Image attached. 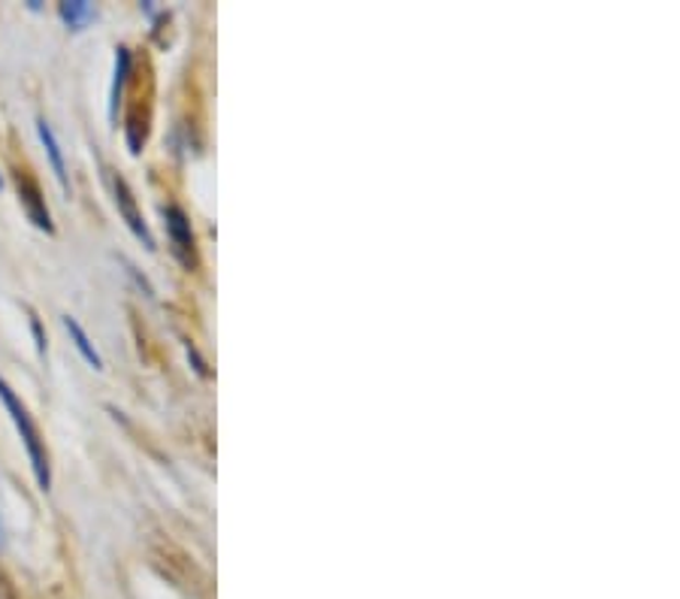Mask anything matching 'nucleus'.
<instances>
[{"mask_svg": "<svg viewBox=\"0 0 680 599\" xmlns=\"http://www.w3.org/2000/svg\"><path fill=\"white\" fill-rule=\"evenodd\" d=\"M163 215H167V230H170V239H173L175 251L182 255V261L191 263V246H194V237H191V222H188V215L182 213L179 206H167Z\"/></svg>", "mask_w": 680, "mask_h": 599, "instance_id": "obj_3", "label": "nucleus"}, {"mask_svg": "<svg viewBox=\"0 0 680 599\" xmlns=\"http://www.w3.org/2000/svg\"><path fill=\"white\" fill-rule=\"evenodd\" d=\"M94 15H98V10L91 3H86V0H67V3H61V19L70 27L88 25Z\"/></svg>", "mask_w": 680, "mask_h": 599, "instance_id": "obj_8", "label": "nucleus"}, {"mask_svg": "<svg viewBox=\"0 0 680 599\" xmlns=\"http://www.w3.org/2000/svg\"><path fill=\"white\" fill-rule=\"evenodd\" d=\"M112 185H115V203H118V213L124 215V222H127V227L134 230L136 237L143 239L149 249H155V237H151V230L146 227V222H143V215L136 213V200H134V191L127 188V182H124L122 176H115L112 179Z\"/></svg>", "mask_w": 680, "mask_h": 599, "instance_id": "obj_2", "label": "nucleus"}, {"mask_svg": "<svg viewBox=\"0 0 680 599\" xmlns=\"http://www.w3.org/2000/svg\"><path fill=\"white\" fill-rule=\"evenodd\" d=\"M127 74H131V52L118 49L115 55V79H112V100H110V115L115 118L118 113V103H122V91H124V82H127Z\"/></svg>", "mask_w": 680, "mask_h": 599, "instance_id": "obj_7", "label": "nucleus"}, {"mask_svg": "<svg viewBox=\"0 0 680 599\" xmlns=\"http://www.w3.org/2000/svg\"><path fill=\"white\" fill-rule=\"evenodd\" d=\"M31 327H34V337H37V349H39V354H46V339H43V330H39V321H37V318L31 321Z\"/></svg>", "mask_w": 680, "mask_h": 599, "instance_id": "obj_9", "label": "nucleus"}, {"mask_svg": "<svg viewBox=\"0 0 680 599\" xmlns=\"http://www.w3.org/2000/svg\"><path fill=\"white\" fill-rule=\"evenodd\" d=\"M0 403L7 406V412H10V418H13L19 437H22V442H25L27 457H31V466H34V475H37L39 490H49L52 487L49 451H46V445H43L37 425H34V418H31V412L25 409V403L15 397V391L7 385L3 378H0Z\"/></svg>", "mask_w": 680, "mask_h": 599, "instance_id": "obj_1", "label": "nucleus"}, {"mask_svg": "<svg viewBox=\"0 0 680 599\" xmlns=\"http://www.w3.org/2000/svg\"><path fill=\"white\" fill-rule=\"evenodd\" d=\"M37 131H39V139H43V146H46V151H49L52 170H55V176H58V182H61V188H70L67 185V167H64L61 146H58V139H55V134H52L49 122H46V118H39Z\"/></svg>", "mask_w": 680, "mask_h": 599, "instance_id": "obj_5", "label": "nucleus"}, {"mask_svg": "<svg viewBox=\"0 0 680 599\" xmlns=\"http://www.w3.org/2000/svg\"><path fill=\"white\" fill-rule=\"evenodd\" d=\"M19 194H22V203H25L27 215H31V222L52 234L55 227H52V218H49V210H46V203L39 200V188L34 185L31 179H22V176H19Z\"/></svg>", "mask_w": 680, "mask_h": 599, "instance_id": "obj_4", "label": "nucleus"}, {"mask_svg": "<svg viewBox=\"0 0 680 599\" xmlns=\"http://www.w3.org/2000/svg\"><path fill=\"white\" fill-rule=\"evenodd\" d=\"M64 327H67V334L73 337L76 349L82 351V358H86V361L91 363L94 370H103V358H100V351L94 349V342L88 339L86 330L79 327V321H76V318H70V315H64Z\"/></svg>", "mask_w": 680, "mask_h": 599, "instance_id": "obj_6", "label": "nucleus"}, {"mask_svg": "<svg viewBox=\"0 0 680 599\" xmlns=\"http://www.w3.org/2000/svg\"><path fill=\"white\" fill-rule=\"evenodd\" d=\"M0 185H3V179H0Z\"/></svg>", "mask_w": 680, "mask_h": 599, "instance_id": "obj_10", "label": "nucleus"}]
</instances>
